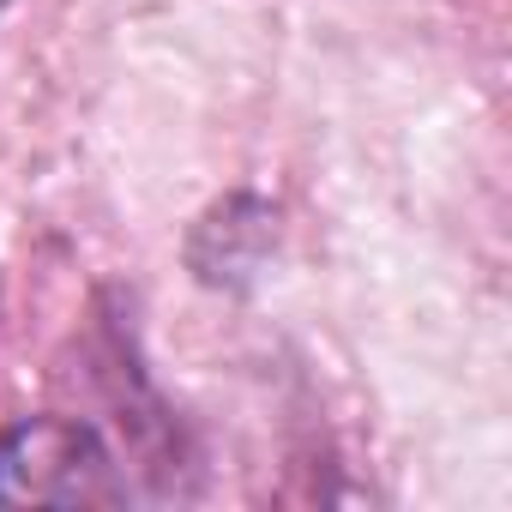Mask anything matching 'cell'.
Instances as JSON below:
<instances>
[{"instance_id": "obj_1", "label": "cell", "mask_w": 512, "mask_h": 512, "mask_svg": "<svg viewBox=\"0 0 512 512\" xmlns=\"http://www.w3.org/2000/svg\"><path fill=\"white\" fill-rule=\"evenodd\" d=\"M127 482L85 422L37 416L0 428V506H115Z\"/></svg>"}]
</instances>
